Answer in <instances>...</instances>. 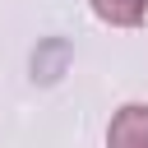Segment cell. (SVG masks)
<instances>
[{
	"label": "cell",
	"instance_id": "cell-1",
	"mask_svg": "<svg viewBox=\"0 0 148 148\" xmlns=\"http://www.w3.org/2000/svg\"><path fill=\"white\" fill-rule=\"evenodd\" d=\"M106 148H148V106H139V102L120 106L111 116Z\"/></svg>",
	"mask_w": 148,
	"mask_h": 148
},
{
	"label": "cell",
	"instance_id": "cell-2",
	"mask_svg": "<svg viewBox=\"0 0 148 148\" xmlns=\"http://www.w3.org/2000/svg\"><path fill=\"white\" fill-rule=\"evenodd\" d=\"M92 9H97V18H102V23L134 28V23H143V9H148V0H92Z\"/></svg>",
	"mask_w": 148,
	"mask_h": 148
}]
</instances>
